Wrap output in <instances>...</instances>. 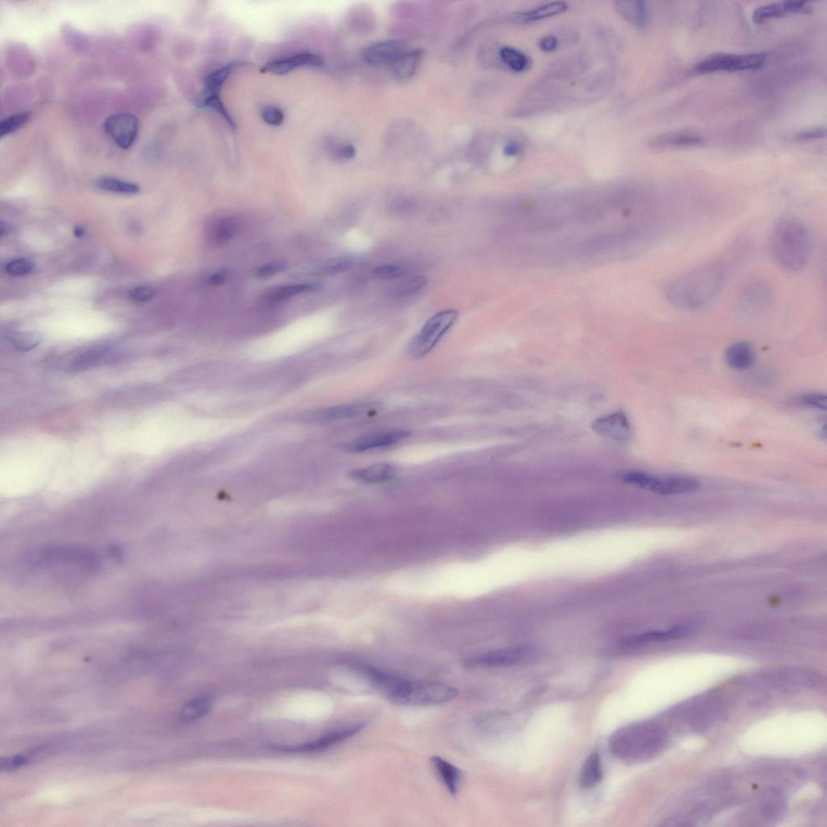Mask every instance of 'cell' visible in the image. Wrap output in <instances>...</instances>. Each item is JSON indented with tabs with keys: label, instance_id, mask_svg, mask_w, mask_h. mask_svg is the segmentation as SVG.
<instances>
[{
	"label": "cell",
	"instance_id": "19",
	"mask_svg": "<svg viewBox=\"0 0 827 827\" xmlns=\"http://www.w3.org/2000/svg\"><path fill=\"white\" fill-rule=\"evenodd\" d=\"M703 141L702 137L692 132L681 131L658 136L651 144L657 149L684 148L702 145Z\"/></svg>",
	"mask_w": 827,
	"mask_h": 827
},
{
	"label": "cell",
	"instance_id": "27",
	"mask_svg": "<svg viewBox=\"0 0 827 827\" xmlns=\"http://www.w3.org/2000/svg\"><path fill=\"white\" fill-rule=\"evenodd\" d=\"M603 771L602 760L597 753L590 756L584 763L581 774V784L583 788L589 789L597 786L602 781Z\"/></svg>",
	"mask_w": 827,
	"mask_h": 827
},
{
	"label": "cell",
	"instance_id": "15",
	"mask_svg": "<svg viewBox=\"0 0 827 827\" xmlns=\"http://www.w3.org/2000/svg\"><path fill=\"white\" fill-rule=\"evenodd\" d=\"M595 433L605 439L616 442L629 440L631 428L628 419L623 412H616L595 419L592 424Z\"/></svg>",
	"mask_w": 827,
	"mask_h": 827
},
{
	"label": "cell",
	"instance_id": "22",
	"mask_svg": "<svg viewBox=\"0 0 827 827\" xmlns=\"http://www.w3.org/2000/svg\"><path fill=\"white\" fill-rule=\"evenodd\" d=\"M431 763L447 791L452 795L457 794L462 779L460 769L439 756L431 758Z\"/></svg>",
	"mask_w": 827,
	"mask_h": 827
},
{
	"label": "cell",
	"instance_id": "14",
	"mask_svg": "<svg viewBox=\"0 0 827 827\" xmlns=\"http://www.w3.org/2000/svg\"><path fill=\"white\" fill-rule=\"evenodd\" d=\"M365 728V724L360 723L352 725L350 726L344 727L338 730H335L329 732V733L320 737L319 739L308 742L303 745H298L295 746H279L277 750L291 752H314L319 751L329 748L344 742L351 737L360 733V732Z\"/></svg>",
	"mask_w": 827,
	"mask_h": 827
},
{
	"label": "cell",
	"instance_id": "35",
	"mask_svg": "<svg viewBox=\"0 0 827 827\" xmlns=\"http://www.w3.org/2000/svg\"><path fill=\"white\" fill-rule=\"evenodd\" d=\"M786 13H788V11L786 2L767 4L755 11L753 13V21L756 24H762L769 19L781 18Z\"/></svg>",
	"mask_w": 827,
	"mask_h": 827
},
{
	"label": "cell",
	"instance_id": "51",
	"mask_svg": "<svg viewBox=\"0 0 827 827\" xmlns=\"http://www.w3.org/2000/svg\"><path fill=\"white\" fill-rule=\"evenodd\" d=\"M341 155L342 156L346 158V159H351V158L354 157L355 155L354 147L352 146H347L344 147L343 150H342Z\"/></svg>",
	"mask_w": 827,
	"mask_h": 827
},
{
	"label": "cell",
	"instance_id": "11",
	"mask_svg": "<svg viewBox=\"0 0 827 827\" xmlns=\"http://www.w3.org/2000/svg\"><path fill=\"white\" fill-rule=\"evenodd\" d=\"M774 299L771 284L762 277H752L739 289L737 295V307L747 314H757L765 312Z\"/></svg>",
	"mask_w": 827,
	"mask_h": 827
},
{
	"label": "cell",
	"instance_id": "20",
	"mask_svg": "<svg viewBox=\"0 0 827 827\" xmlns=\"http://www.w3.org/2000/svg\"><path fill=\"white\" fill-rule=\"evenodd\" d=\"M755 352L747 342H737L729 347L725 352V361L729 366L735 370H746L755 362Z\"/></svg>",
	"mask_w": 827,
	"mask_h": 827
},
{
	"label": "cell",
	"instance_id": "37",
	"mask_svg": "<svg viewBox=\"0 0 827 827\" xmlns=\"http://www.w3.org/2000/svg\"><path fill=\"white\" fill-rule=\"evenodd\" d=\"M314 287L310 284H293V286H284L277 289L272 295V299L274 302L286 301V300L291 299L293 297L298 296L299 294L313 291Z\"/></svg>",
	"mask_w": 827,
	"mask_h": 827
},
{
	"label": "cell",
	"instance_id": "7",
	"mask_svg": "<svg viewBox=\"0 0 827 827\" xmlns=\"http://www.w3.org/2000/svg\"><path fill=\"white\" fill-rule=\"evenodd\" d=\"M632 482L634 487L663 495L693 493L700 487L697 479L688 475L655 476L642 471H637Z\"/></svg>",
	"mask_w": 827,
	"mask_h": 827
},
{
	"label": "cell",
	"instance_id": "18",
	"mask_svg": "<svg viewBox=\"0 0 827 827\" xmlns=\"http://www.w3.org/2000/svg\"><path fill=\"white\" fill-rule=\"evenodd\" d=\"M397 470L388 463L373 465L357 468L352 471L349 477L354 480L368 484H381L391 482L396 478Z\"/></svg>",
	"mask_w": 827,
	"mask_h": 827
},
{
	"label": "cell",
	"instance_id": "39",
	"mask_svg": "<svg viewBox=\"0 0 827 827\" xmlns=\"http://www.w3.org/2000/svg\"><path fill=\"white\" fill-rule=\"evenodd\" d=\"M34 265L31 261L25 259H18L11 261L6 266V272L11 276L21 277L27 275L33 270Z\"/></svg>",
	"mask_w": 827,
	"mask_h": 827
},
{
	"label": "cell",
	"instance_id": "43",
	"mask_svg": "<svg viewBox=\"0 0 827 827\" xmlns=\"http://www.w3.org/2000/svg\"><path fill=\"white\" fill-rule=\"evenodd\" d=\"M154 288L151 286H139L131 289L128 293L129 298L134 302L142 303L150 301L155 296Z\"/></svg>",
	"mask_w": 827,
	"mask_h": 827
},
{
	"label": "cell",
	"instance_id": "9",
	"mask_svg": "<svg viewBox=\"0 0 827 827\" xmlns=\"http://www.w3.org/2000/svg\"><path fill=\"white\" fill-rule=\"evenodd\" d=\"M538 651L533 646L524 645L505 648L468 658L466 665L470 667L499 668L526 665L533 662Z\"/></svg>",
	"mask_w": 827,
	"mask_h": 827
},
{
	"label": "cell",
	"instance_id": "4",
	"mask_svg": "<svg viewBox=\"0 0 827 827\" xmlns=\"http://www.w3.org/2000/svg\"><path fill=\"white\" fill-rule=\"evenodd\" d=\"M394 704L404 707H429L450 702L458 690L447 684L424 681H409L386 674L378 687Z\"/></svg>",
	"mask_w": 827,
	"mask_h": 827
},
{
	"label": "cell",
	"instance_id": "21",
	"mask_svg": "<svg viewBox=\"0 0 827 827\" xmlns=\"http://www.w3.org/2000/svg\"><path fill=\"white\" fill-rule=\"evenodd\" d=\"M240 220L235 216L221 218L209 231V242L214 246H221L234 238L240 228Z\"/></svg>",
	"mask_w": 827,
	"mask_h": 827
},
{
	"label": "cell",
	"instance_id": "42",
	"mask_svg": "<svg viewBox=\"0 0 827 827\" xmlns=\"http://www.w3.org/2000/svg\"><path fill=\"white\" fill-rule=\"evenodd\" d=\"M262 118L268 125H281L284 120V115L280 109L274 106H267L262 110Z\"/></svg>",
	"mask_w": 827,
	"mask_h": 827
},
{
	"label": "cell",
	"instance_id": "47",
	"mask_svg": "<svg viewBox=\"0 0 827 827\" xmlns=\"http://www.w3.org/2000/svg\"><path fill=\"white\" fill-rule=\"evenodd\" d=\"M826 130L825 128H815L800 132L797 138L800 140H811L825 138Z\"/></svg>",
	"mask_w": 827,
	"mask_h": 827
},
{
	"label": "cell",
	"instance_id": "16",
	"mask_svg": "<svg viewBox=\"0 0 827 827\" xmlns=\"http://www.w3.org/2000/svg\"><path fill=\"white\" fill-rule=\"evenodd\" d=\"M405 51L403 42L387 41L368 47L363 52V57L368 64L373 66H392Z\"/></svg>",
	"mask_w": 827,
	"mask_h": 827
},
{
	"label": "cell",
	"instance_id": "6",
	"mask_svg": "<svg viewBox=\"0 0 827 827\" xmlns=\"http://www.w3.org/2000/svg\"><path fill=\"white\" fill-rule=\"evenodd\" d=\"M457 318L458 312L452 309L442 310L431 317L410 342V355L419 359L429 354L442 337L454 325Z\"/></svg>",
	"mask_w": 827,
	"mask_h": 827
},
{
	"label": "cell",
	"instance_id": "46",
	"mask_svg": "<svg viewBox=\"0 0 827 827\" xmlns=\"http://www.w3.org/2000/svg\"><path fill=\"white\" fill-rule=\"evenodd\" d=\"M286 270V266L283 263H271L260 267L256 272V277L260 278L271 277Z\"/></svg>",
	"mask_w": 827,
	"mask_h": 827
},
{
	"label": "cell",
	"instance_id": "26",
	"mask_svg": "<svg viewBox=\"0 0 827 827\" xmlns=\"http://www.w3.org/2000/svg\"><path fill=\"white\" fill-rule=\"evenodd\" d=\"M615 8L619 14L637 28H644L647 21V9L644 2L618 1Z\"/></svg>",
	"mask_w": 827,
	"mask_h": 827
},
{
	"label": "cell",
	"instance_id": "28",
	"mask_svg": "<svg viewBox=\"0 0 827 827\" xmlns=\"http://www.w3.org/2000/svg\"><path fill=\"white\" fill-rule=\"evenodd\" d=\"M689 631L690 629L686 626H676L670 630L651 632V633L634 637L629 641V644L639 645L648 644V642L651 641H665L678 639L683 636H686L689 633Z\"/></svg>",
	"mask_w": 827,
	"mask_h": 827
},
{
	"label": "cell",
	"instance_id": "40",
	"mask_svg": "<svg viewBox=\"0 0 827 827\" xmlns=\"http://www.w3.org/2000/svg\"><path fill=\"white\" fill-rule=\"evenodd\" d=\"M426 282H428V280H426L425 277L413 278L412 280L402 284L401 286L397 288L395 294H398V296H403V295L407 296V295L415 293L420 291L421 289H423L426 286Z\"/></svg>",
	"mask_w": 827,
	"mask_h": 827
},
{
	"label": "cell",
	"instance_id": "5",
	"mask_svg": "<svg viewBox=\"0 0 827 827\" xmlns=\"http://www.w3.org/2000/svg\"><path fill=\"white\" fill-rule=\"evenodd\" d=\"M29 566L53 573L92 572L98 566L92 552L76 547H53L31 555Z\"/></svg>",
	"mask_w": 827,
	"mask_h": 827
},
{
	"label": "cell",
	"instance_id": "17",
	"mask_svg": "<svg viewBox=\"0 0 827 827\" xmlns=\"http://www.w3.org/2000/svg\"><path fill=\"white\" fill-rule=\"evenodd\" d=\"M323 64L322 57L312 54V53H301V54L289 57L286 59L271 62L263 68V71L278 76H284L299 67H320Z\"/></svg>",
	"mask_w": 827,
	"mask_h": 827
},
{
	"label": "cell",
	"instance_id": "30",
	"mask_svg": "<svg viewBox=\"0 0 827 827\" xmlns=\"http://www.w3.org/2000/svg\"><path fill=\"white\" fill-rule=\"evenodd\" d=\"M197 107L199 109H212L214 111L218 112V114L224 118L231 128L235 129V123L232 118L225 109L222 99L220 98V94L210 93L203 90L199 95L197 102Z\"/></svg>",
	"mask_w": 827,
	"mask_h": 827
},
{
	"label": "cell",
	"instance_id": "31",
	"mask_svg": "<svg viewBox=\"0 0 827 827\" xmlns=\"http://www.w3.org/2000/svg\"><path fill=\"white\" fill-rule=\"evenodd\" d=\"M96 186L102 190L123 193V194H135L140 191V187L138 184L119 180V179L113 177H102L98 179L96 182Z\"/></svg>",
	"mask_w": 827,
	"mask_h": 827
},
{
	"label": "cell",
	"instance_id": "36",
	"mask_svg": "<svg viewBox=\"0 0 827 827\" xmlns=\"http://www.w3.org/2000/svg\"><path fill=\"white\" fill-rule=\"evenodd\" d=\"M31 113L24 112L4 118L0 123V137L4 138L23 128L29 123Z\"/></svg>",
	"mask_w": 827,
	"mask_h": 827
},
{
	"label": "cell",
	"instance_id": "52",
	"mask_svg": "<svg viewBox=\"0 0 827 827\" xmlns=\"http://www.w3.org/2000/svg\"><path fill=\"white\" fill-rule=\"evenodd\" d=\"M83 234H84L83 228H81V226H78V228H76L75 230V235L76 237H82L83 235Z\"/></svg>",
	"mask_w": 827,
	"mask_h": 827
},
{
	"label": "cell",
	"instance_id": "8",
	"mask_svg": "<svg viewBox=\"0 0 827 827\" xmlns=\"http://www.w3.org/2000/svg\"><path fill=\"white\" fill-rule=\"evenodd\" d=\"M721 709V704L718 697L705 696L693 700L673 711L671 719L690 728L702 729L718 716Z\"/></svg>",
	"mask_w": 827,
	"mask_h": 827
},
{
	"label": "cell",
	"instance_id": "12",
	"mask_svg": "<svg viewBox=\"0 0 827 827\" xmlns=\"http://www.w3.org/2000/svg\"><path fill=\"white\" fill-rule=\"evenodd\" d=\"M104 127L116 145L121 149L128 150L138 139L140 123L134 114L120 113L105 120Z\"/></svg>",
	"mask_w": 827,
	"mask_h": 827
},
{
	"label": "cell",
	"instance_id": "44",
	"mask_svg": "<svg viewBox=\"0 0 827 827\" xmlns=\"http://www.w3.org/2000/svg\"><path fill=\"white\" fill-rule=\"evenodd\" d=\"M826 394L819 393L807 394L800 398V402L805 405L823 410H826Z\"/></svg>",
	"mask_w": 827,
	"mask_h": 827
},
{
	"label": "cell",
	"instance_id": "1",
	"mask_svg": "<svg viewBox=\"0 0 827 827\" xmlns=\"http://www.w3.org/2000/svg\"><path fill=\"white\" fill-rule=\"evenodd\" d=\"M726 275V267L723 262L704 263L669 283L665 291L667 298L679 309L698 310L720 293Z\"/></svg>",
	"mask_w": 827,
	"mask_h": 827
},
{
	"label": "cell",
	"instance_id": "2",
	"mask_svg": "<svg viewBox=\"0 0 827 827\" xmlns=\"http://www.w3.org/2000/svg\"><path fill=\"white\" fill-rule=\"evenodd\" d=\"M770 247L774 260L783 270L788 272L802 270L812 249L807 225L795 216H783L773 226Z\"/></svg>",
	"mask_w": 827,
	"mask_h": 827
},
{
	"label": "cell",
	"instance_id": "33",
	"mask_svg": "<svg viewBox=\"0 0 827 827\" xmlns=\"http://www.w3.org/2000/svg\"><path fill=\"white\" fill-rule=\"evenodd\" d=\"M9 340L20 351H30L38 347L42 340L39 333L33 331H17L9 335Z\"/></svg>",
	"mask_w": 827,
	"mask_h": 827
},
{
	"label": "cell",
	"instance_id": "45",
	"mask_svg": "<svg viewBox=\"0 0 827 827\" xmlns=\"http://www.w3.org/2000/svg\"><path fill=\"white\" fill-rule=\"evenodd\" d=\"M30 760V756L20 755L12 758H3L1 760L2 770L13 771L27 765Z\"/></svg>",
	"mask_w": 827,
	"mask_h": 827
},
{
	"label": "cell",
	"instance_id": "25",
	"mask_svg": "<svg viewBox=\"0 0 827 827\" xmlns=\"http://www.w3.org/2000/svg\"><path fill=\"white\" fill-rule=\"evenodd\" d=\"M423 52L421 50H405L392 65L395 76L401 80L412 78L417 70Z\"/></svg>",
	"mask_w": 827,
	"mask_h": 827
},
{
	"label": "cell",
	"instance_id": "49",
	"mask_svg": "<svg viewBox=\"0 0 827 827\" xmlns=\"http://www.w3.org/2000/svg\"><path fill=\"white\" fill-rule=\"evenodd\" d=\"M226 279H228V274H226L225 272H220L214 274V275L209 278V283L211 284V286H220V284H223L226 281Z\"/></svg>",
	"mask_w": 827,
	"mask_h": 827
},
{
	"label": "cell",
	"instance_id": "41",
	"mask_svg": "<svg viewBox=\"0 0 827 827\" xmlns=\"http://www.w3.org/2000/svg\"><path fill=\"white\" fill-rule=\"evenodd\" d=\"M354 265V261L351 258H338V259L329 263L324 267V272L328 274L341 273L351 270Z\"/></svg>",
	"mask_w": 827,
	"mask_h": 827
},
{
	"label": "cell",
	"instance_id": "24",
	"mask_svg": "<svg viewBox=\"0 0 827 827\" xmlns=\"http://www.w3.org/2000/svg\"><path fill=\"white\" fill-rule=\"evenodd\" d=\"M370 404L366 403L345 404L337 407L329 408L319 410L314 415V420L333 421L344 419L361 415L370 408Z\"/></svg>",
	"mask_w": 827,
	"mask_h": 827
},
{
	"label": "cell",
	"instance_id": "48",
	"mask_svg": "<svg viewBox=\"0 0 827 827\" xmlns=\"http://www.w3.org/2000/svg\"><path fill=\"white\" fill-rule=\"evenodd\" d=\"M557 40L555 36H549L540 41L539 46L542 51L553 52L557 49Z\"/></svg>",
	"mask_w": 827,
	"mask_h": 827
},
{
	"label": "cell",
	"instance_id": "23",
	"mask_svg": "<svg viewBox=\"0 0 827 827\" xmlns=\"http://www.w3.org/2000/svg\"><path fill=\"white\" fill-rule=\"evenodd\" d=\"M568 5L564 2L550 3L542 6L528 11V12L515 13L513 20L518 24L529 23L531 21L542 20L566 12Z\"/></svg>",
	"mask_w": 827,
	"mask_h": 827
},
{
	"label": "cell",
	"instance_id": "38",
	"mask_svg": "<svg viewBox=\"0 0 827 827\" xmlns=\"http://www.w3.org/2000/svg\"><path fill=\"white\" fill-rule=\"evenodd\" d=\"M405 268L395 263H387L374 268L373 276L384 281L396 280L405 274Z\"/></svg>",
	"mask_w": 827,
	"mask_h": 827
},
{
	"label": "cell",
	"instance_id": "3",
	"mask_svg": "<svg viewBox=\"0 0 827 827\" xmlns=\"http://www.w3.org/2000/svg\"><path fill=\"white\" fill-rule=\"evenodd\" d=\"M667 732L654 721H644L624 727L610 737V751L628 763L651 760L665 750Z\"/></svg>",
	"mask_w": 827,
	"mask_h": 827
},
{
	"label": "cell",
	"instance_id": "13",
	"mask_svg": "<svg viewBox=\"0 0 827 827\" xmlns=\"http://www.w3.org/2000/svg\"><path fill=\"white\" fill-rule=\"evenodd\" d=\"M412 436L408 430H392L383 431L361 437L347 445L346 449L351 452H365L374 450L383 449L397 445Z\"/></svg>",
	"mask_w": 827,
	"mask_h": 827
},
{
	"label": "cell",
	"instance_id": "32",
	"mask_svg": "<svg viewBox=\"0 0 827 827\" xmlns=\"http://www.w3.org/2000/svg\"><path fill=\"white\" fill-rule=\"evenodd\" d=\"M235 65L232 63L219 68L205 77L204 78V91L220 94L221 90L224 85L226 81L228 80L230 74L232 73Z\"/></svg>",
	"mask_w": 827,
	"mask_h": 827
},
{
	"label": "cell",
	"instance_id": "10",
	"mask_svg": "<svg viewBox=\"0 0 827 827\" xmlns=\"http://www.w3.org/2000/svg\"><path fill=\"white\" fill-rule=\"evenodd\" d=\"M765 54L737 55L716 53L705 57L695 66V71L699 74L716 71H740L760 69L766 61Z\"/></svg>",
	"mask_w": 827,
	"mask_h": 827
},
{
	"label": "cell",
	"instance_id": "50",
	"mask_svg": "<svg viewBox=\"0 0 827 827\" xmlns=\"http://www.w3.org/2000/svg\"><path fill=\"white\" fill-rule=\"evenodd\" d=\"M520 151V146L517 144H509L505 146L504 154L507 156H515Z\"/></svg>",
	"mask_w": 827,
	"mask_h": 827
},
{
	"label": "cell",
	"instance_id": "34",
	"mask_svg": "<svg viewBox=\"0 0 827 827\" xmlns=\"http://www.w3.org/2000/svg\"><path fill=\"white\" fill-rule=\"evenodd\" d=\"M500 57L510 70L515 72L524 71L529 65V60L524 53L510 47H503L499 52Z\"/></svg>",
	"mask_w": 827,
	"mask_h": 827
},
{
	"label": "cell",
	"instance_id": "29",
	"mask_svg": "<svg viewBox=\"0 0 827 827\" xmlns=\"http://www.w3.org/2000/svg\"><path fill=\"white\" fill-rule=\"evenodd\" d=\"M211 700L207 697H198L188 702L181 710L180 721L184 723L201 719L211 709Z\"/></svg>",
	"mask_w": 827,
	"mask_h": 827
}]
</instances>
